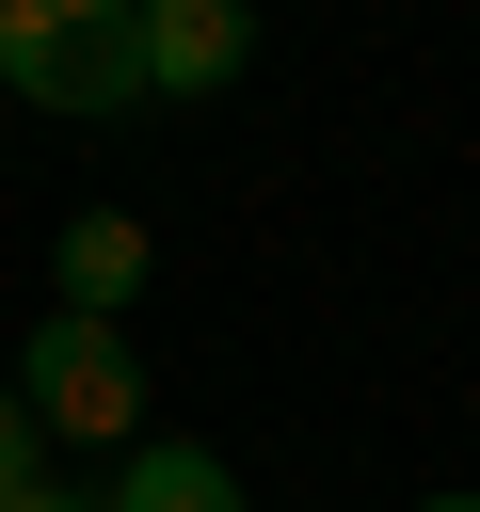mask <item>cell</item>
<instances>
[{"mask_svg":"<svg viewBox=\"0 0 480 512\" xmlns=\"http://www.w3.org/2000/svg\"><path fill=\"white\" fill-rule=\"evenodd\" d=\"M16 512H96V496H48V480H32V496H16Z\"/></svg>","mask_w":480,"mask_h":512,"instance_id":"obj_7","label":"cell"},{"mask_svg":"<svg viewBox=\"0 0 480 512\" xmlns=\"http://www.w3.org/2000/svg\"><path fill=\"white\" fill-rule=\"evenodd\" d=\"M128 32H144V96H224L256 64V16L240 0H128Z\"/></svg>","mask_w":480,"mask_h":512,"instance_id":"obj_3","label":"cell"},{"mask_svg":"<svg viewBox=\"0 0 480 512\" xmlns=\"http://www.w3.org/2000/svg\"><path fill=\"white\" fill-rule=\"evenodd\" d=\"M0 80L32 112H128L144 32H128V0H0Z\"/></svg>","mask_w":480,"mask_h":512,"instance_id":"obj_1","label":"cell"},{"mask_svg":"<svg viewBox=\"0 0 480 512\" xmlns=\"http://www.w3.org/2000/svg\"><path fill=\"white\" fill-rule=\"evenodd\" d=\"M416 512H480V496H416Z\"/></svg>","mask_w":480,"mask_h":512,"instance_id":"obj_8","label":"cell"},{"mask_svg":"<svg viewBox=\"0 0 480 512\" xmlns=\"http://www.w3.org/2000/svg\"><path fill=\"white\" fill-rule=\"evenodd\" d=\"M48 272H64V320H128V304H144V272H160V240H144L128 208H80Z\"/></svg>","mask_w":480,"mask_h":512,"instance_id":"obj_4","label":"cell"},{"mask_svg":"<svg viewBox=\"0 0 480 512\" xmlns=\"http://www.w3.org/2000/svg\"><path fill=\"white\" fill-rule=\"evenodd\" d=\"M96 512H240V464H224V448H192V432H144V448H128V480H112Z\"/></svg>","mask_w":480,"mask_h":512,"instance_id":"obj_5","label":"cell"},{"mask_svg":"<svg viewBox=\"0 0 480 512\" xmlns=\"http://www.w3.org/2000/svg\"><path fill=\"white\" fill-rule=\"evenodd\" d=\"M16 496H32V400L0 384V512H16Z\"/></svg>","mask_w":480,"mask_h":512,"instance_id":"obj_6","label":"cell"},{"mask_svg":"<svg viewBox=\"0 0 480 512\" xmlns=\"http://www.w3.org/2000/svg\"><path fill=\"white\" fill-rule=\"evenodd\" d=\"M16 400H32V432H80V448H144V352H128V320H32V368H16Z\"/></svg>","mask_w":480,"mask_h":512,"instance_id":"obj_2","label":"cell"}]
</instances>
